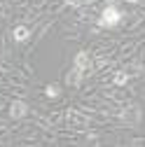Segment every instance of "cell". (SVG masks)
Wrapping results in <instances>:
<instances>
[{
  "label": "cell",
  "instance_id": "30bf717a",
  "mask_svg": "<svg viewBox=\"0 0 145 147\" xmlns=\"http://www.w3.org/2000/svg\"><path fill=\"white\" fill-rule=\"evenodd\" d=\"M126 3H131V5H140L143 0H126Z\"/></svg>",
  "mask_w": 145,
  "mask_h": 147
},
{
  "label": "cell",
  "instance_id": "9c48e42d",
  "mask_svg": "<svg viewBox=\"0 0 145 147\" xmlns=\"http://www.w3.org/2000/svg\"><path fill=\"white\" fill-rule=\"evenodd\" d=\"M45 96L51 98V100L59 98V96H61V86H56V84H47V86H45Z\"/></svg>",
  "mask_w": 145,
  "mask_h": 147
},
{
  "label": "cell",
  "instance_id": "277c9868",
  "mask_svg": "<svg viewBox=\"0 0 145 147\" xmlns=\"http://www.w3.org/2000/svg\"><path fill=\"white\" fill-rule=\"evenodd\" d=\"M82 82V70L72 65V70H68V75H66V84L68 86H77Z\"/></svg>",
  "mask_w": 145,
  "mask_h": 147
},
{
  "label": "cell",
  "instance_id": "3957f363",
  "mask_svg": "<svg viewBox=\"0 0 145 147\" xmlns=\"http://www.w3.org/2000/svg\"><path fill=\"white\" fill-rule=\"evenodd\" d=\"M26 112H28V107H26L24 100H14V103L9 105V117H12V119H21Z\"/></svg>",
  "mask_w": 145,
  "mask_h": 147
},
{
  "label": "cell",
  "instance_id": "6da1fadb",
  "mask_svg": "<svg viewBox=\"0 0 145 147\" xmlns=\"http://www.w3.org/2000/svg\"><path fill=\"white\" fill-rule=\"evenodd\" d=\"M119 21H122V14H119V9L115 5H108L98 16V26L101 28H115V26H119Z\"/></svg>",
  "mask_w": 145,
  "mask_h": 147
},
{
  "label": "cell",
  "instance_id": "52a82bcc",
  "mask_svg": "<svg viewBox=\"0 0 145 147\" xmlns=\"http://www.w3.org/2000/svg\"><path fill=\"white\" fill-rule=\"evenodd\" d=\"M68 121H70V126L72 124H75V126H84L87 124V117L80 115V112H75V110H70V112H68Z\"/></svg>",
  "mask_w": 145,
  "mask_h": 147
},
{
  "label": "cell",
  "instance_id": "7a4b0ae2",
  "mask_svg": "<svg viewBox=\"0 0 145 147\" xmlns=\"http://www.w3.org/2000/svg\"><path fill=\"white\" fill-rule=\"evenodd\" d=\"M72 65L80 68V70L84 72V70L91 68V59H89V54H87V51H77V54H75V61H72Z\"/></svg>",
  "mask_w": 145,
  "mask_h": 147
},
{
  "label": "cell",
  "instance_id": "8992f818",
  "mask_svg": "<svg viewBox=\"0 0 145 147\" xmlns=\"http://www.w3.org/2000/svg\"><path fill=\"white\" fill-rule=\"evenodd\" d=\"M112 84H115V86L129 84V70H117L115 75H112Z\"/></svg>",
  "mask_w": 145,
  "mask_h": 147
},
{
  "label": "cell",
  "instance_id": "5b68a950",
  "mask_svg": "<svg viewBox=\"0 0 145 147\" xmlns=\"http://www.w3.org/2000/svg\"><path fill=\"white\" fill-rule=\"evenodd\" d=\"M124 119H126V121H131V124H138V121H140V110H138L136 105L126 107V110H124Z\"/></svg>",
  "mask_w": 145,
  "mask_h": 147
},
{
  "label": "cell",
  "instance_id": "ba28073f",
  "mask_svg": "<svg viewBox=\"0 0 145 147\" xmlns=\"http://www.w3.org/2000/svg\"><path fill=\"white\" fill-rule=\"evenodd\" d=\"M12 35H14V40H16V42H26V40H28V35H30V30H28L26 26H16Z\"/></svg>",
  "mask_w": 145,
  "mask_h": 147
}]
</instances>
